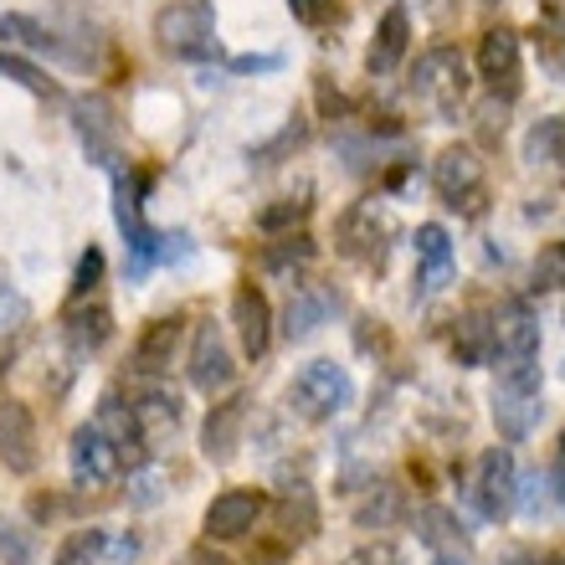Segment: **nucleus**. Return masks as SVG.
I'll list each match as a JSON object with an SVG mask.
<instances>
[{
  "label": "nucleus",
  "instance_id": "nucleus-46",
  "mask_svg": "<svg viewBox=\"0 0 565 565\" xmlns=\"http://www.w3.org/2000/svg\"><path fill=\"white\" fill-rule=\"evenodd\" d=\"M437 565H462V561H437Z\"/></svg>",
  "mask_w": 565,
  "mask_h": 565
},
{
  "label": "nucleus",
  "instance_id": "nucleus-16",
  "mask_svg": "<svg viewBox=\"0 0 565 565\" xmlns=\"http://www.w3.org/2000/svg\"><path fill=\"white\" fill-rule=\"evenodd\" d=\"M489 319H493V355L499 360L540 355V319L530 313V303L509 298V303H499Z\"/></svg>",
  "mask_w": 565,
  "mask_h": 565
},
{
  "label": "nucleus",
  "instance_id": "nucleus-32",
  "mask_svg": "<svg viewBox=\"0 0 565 565\" xmlns=\"http://www.w3.org/2000/svg\"><path fill=\"white\" fill-rule=\"evenodd\" d=\"M104 551H108V530H73L57 545V561L52 565H98Z\"/></svg>",
  "mask_w": 565,
  "mask_h": 565
},
{
  "label": "nucleus",
  "instance_id": "nucleus-27",
  "mask_svg": "<svg viewBox=\"0 0 565 565\" xmlns=\"http://www.w3.org/2000/svg\"><path fill=\"white\" fill-rule=\"evenodd\" d=\"M452 355L458 365H489L493 360V319L489 309H468L452 329Z\"/></svg>",
  "mask_w": 565,
  "mask_h": 565
},
{
  "label": "nucleus",
  "instance_id": "nucleus-28",
  "mask_svg": "<svg viewBox=\"0 0 565 565\" xmlns=\"http://www.w3.org/2000/svg\"><path fill=\"white\" fill-rule=\"evenodd\" d=\"M313 253H319V247H313L309 232H282L278 242L263 247V268L268 273H298V268H309L313 263Z\"/></svg>",
  "mask_w": 565,
  "mask_h": 565
},
{
  "label": "nucleus",
  "instance_id": "nucleus-31",
  "mask_svg": "<svg viewBox=\"0 0 565 565\" xmlns=\"http://www.w3.org/2000/svg\"><path fill=\"white\" fill-rule=\"evenodd\" d=\"M524 160H535V164L565 160V114H555V119H540L535 129H530V139H524Z\"/></svg>",
  "mask_w": 565,
  "mask_h": 565
},
{
  "label": "nucleus",
  "instance_id": "nucleus-14",
  "mask_svg": "<svg viewBox=\"0 0 565 565\" xmlns=\"http://www.w3.org/2000/svg\"><path fill=\"white\" fill-rule=\"evenodd\" d=\"M253 417V396L247 391H232L226 402H216L206 412V427H201V452L211 462H232L242 447V427Z\"/></svg>",
  "mask_w": 565,
  "mask_h": 565
},
{
  "label": "nucleus",
  "instance_id": "nucleus-20",
  "mask_svg": "<svg viewBox=\"0 0 565 565\" xmlns=\"http://www.w3.org/2000/svg\"><path fill=\"white\" fill-rule=\"evenodd\" d=\"M180 329H185V313H164V319H154V324L135 340V360H129V371L149 375V381L170 371V355H175V344H180Z\"/></svg>",
  "mask_w": 565,
  "mask_h": 565
},
{
  "label": "nucleus",
  "instance_id": "nucleus-36",
  "mask_svg": "<svg viewBox=\"0 0 565 565\" xmlns=\"http://www.w3.org/2000/svg\"><path fill=\"white\" fill-rule=\"evenodd\" d=\"M104 273H108L104 247H88V253L77 257V273H73V303H83V298L98 294V282H104Z\"/></svg>",
  "mask_w": 565,
  "mask_h": 565
},
{
  "label": "nucleus",
  "instance_id": "nucleus-39",
  "mask_svg": "<svg viewBox=\"0 0 565 565\" xmlns=\"http://www.w3.org/2000/svg\"><path fill=\"white\" fill-rule=\"evenodd\" d=\"M26 313H31L26 294H21V288H11V282H0V329L26 324Z\"/></svg>",
  "mask_w": 565,
  "mask_h": 565
},
{
  "label": "nucleus",
  "instance_id": "nucleus-9",
  "mask_svg": "<svg viewBox=\"0 0 565 565\" xmlns=\"http://www.w3.org/2000/svg\"><path fill=\"white\" fill-rule=\"evenodd\" d=\"M73 129H77V139H83L93 164H104V170L124 164L119 160V114H114V104H108L104 93L73 98Z\"/></svg>",
  "mask_w": 565,
  "mask_h": 565
},
{
  "label": "nucleus",
  "instance_id": "nucleus-42",
  "mask_svg": "<svg viewBox=\"0 0 565 565\" xmlns=\"http://www.w3.org/2000/svg\"><path fill=\"white\" fill-rule=\"evenodd\" d=\"M180 565H232V561H226L222 551H211V540H206V545H191V551H185V561H180Z\"/></svg>",
  "mask_w": 565,
  "mask_h": 565
},
{
  "label": "nucleus",
  "instance_id": "nucleus-44",
  "mask_svg": "<svg viewBox=\"0 0 565 565\" xmlns=\"http://www.w3.org/2000/svg\"><path fill=\"white\" fill-rule=\"evenodd\" d=\"M535 565H565V551H551V555H540Z\"/></svg>",
  "mask_w": 565,
  "mask_h": 565
},
{
  "label": "nucleus",
  "instance_id": "nucleus-19",
  "mask_svg": "<svg viewBox=\"0 0 565 565\" xmlns=\"http://www.w3.org/2000/svg\"><path fill=\"white\" fill-rule=\"evenodd\" d=\"M406 46H412V15H406V6H391V11L381 15L375 36H371V52H365V67H371V77L396 73V67L406 62Z\"/></svg>",
  "mask_w": 565,
  "mask_h": 565
},
{
  "label": "nucleus",
  "instance_id": "nucleus-13",
  "mask_svg": "<svg viewBox=\"0 0 565 565\" xmlns=\"http://www.w3.org/2000/svg\"><path fill=\"white\" fill-rule=\"evenodd\" d=\"M232 324H237V344L247 360H263L273 344V303L257 282H237L232 288Z\"/></svg>",
  "mask_w": 565,
  "mask_h": 565
},
{
  "label": "nucleus",
  "instance_id": "nucleus-33",
  "mask_svg": "<svg viewBox=\"0 0 565 565\" xmlns=\"http://www.w3.org/2000/svg\"><path fill=\"white\" fill-rule=\"evenodd\" d=\"M530 288H535V294H555V288H565V242L540 247V257L530 263Z\"/></svg>",
  "mask_w": 565,
  "mask_h": 565
},
{
  "label": "nucleus",
  "instance_id": "nucleus-41",
  "mask_svg": "<svg viewBox=\"0 0 565 565\" xmlns=\"http://www.w3.org/2000/svg\"><path fill=\"white\" fill-rule=\"evenodd\" d=\"M288 11H294V21H303V26H324L329 15H334V0H288Z\"/></svg>",
  "mask_w": 565,
  "mask_h": 565
},
{
  "label": "nucleus",
  "instance_id": "nucleus-48",
  "mask_svg": "<svg viewBox=\"0 0 565 565\" xmlns=\"http://www.w3.org/2000/svg\"><path fill=\"white\" fill-rule=\"evenodd\" d=\"M545 6H561V0H545Z\"/></svg>",
  "mask_w": 565,
  "mask_h": 565
},
{
  "label": "nucleus",
  "instance_id": "nucleus-29",
  "mask_svg": "<svg viewBox=\"0 0 565 565\" xmlns=\"http://www.w3.org/2000/svg\"><path fill=\"white\" fill-rule=\"evenodd\" d=\"M313 201L309 195H282V201H273V206L257 211V232L263 237H282V232H298V226L309 222Z\"/></svg>",
  "mask_w": 565,
  "mask_h": 565
},
{
  "label": "nucleus",
  "instance_id": "nucleus-23",
  "mask_svg": "<svg viewBox=\"0 0 565 565\" xmlns=\"http://www.w3.org/2000/svg\"><path fill=\"white\" fill-rule=\"evenodd\" d=\"M412 253H417V268H422V288H443L447 273H452V237H447V226L437 222H422L417 237H412Z\"/></svg>",
  "mask_w": 565,
  "mask_h": 565
},
{
  "label": "nucleus",
  "instance_id": "nucleus-21",
  "mask_svg": "<svg viewBox=\"0 0 565 565\" xmlns=\"http://www.w3.org/2000/svg\"><path fill=\"white\" fill-rule=\"evenodd\" d=\"M93 427L104 431L108 443L124 452V462H145V437H139L135 427V406L119 402V391H104V402H98V417H93Z\"/></svg>",
  "mask_w": 565,
  "mask_h": 565
},
{
  "label": "nucleus",
  "instance_id": "nucleus-45",
  "mask_svg": "<svg viewBox=\"0 0 565 565\" xmlns=\"http://www.w3.org/2000/svg\"><path fill=\"white\" fill-rule=\"evenodd\" d=\"M504 565H535V561H524V555H509V561Z\"/></svg>",
  "mask_w": 565,
  "mask_h": 565
},
{
  "label": "nucleus",
  "instance_id": "nucleus-26",
  "mask_svg": "<svg viewBox=\"0 0 565 565\" xmlns=\"http://www.w3.org/2000/svg\"><path fill=\"white\" fill-rule=\"evenodd\" d=\"M278 524H282V535L294 540V545H303V540L319 535V504H313V489L303 483V478H298V483H282Z\"/></svg>",
  "mask_w": 565,
  "mask_h": 565
},
{
  "label": "nucleus",
  "instance_id": "nucleus-22",
  "mask_svg": "<svg viewBox=\"0 0 565 565\" xmlns=\"http://www.w3.org/2000/svg\"><path fill=\"white\" fill-rule=\"evenodd\" d=\"M108 334H114L108 309H98V303H67V313H62V340H67L73 355H93V350H104Z\"/></svg>",
  "mask_w": 565,
  "mask_h": 565
},
{
  "label": "nucleus",
  "instance_id": "nucleus-3",
  "mask_svg": "<svg viewBox=\"0 0 565 565\" xmlns=\"http://www.w3.org/2000/svg\"><path fill=\"white\" fill-rule=\"evenodd\" d=\"M288 406H294V417H303V422H334L355 406V381H350V371L334 365V360H313V365H303V371L294 375Z\"/></svg>",
  "mask_w": 565,
  "mask_h": 565
},
{
  "label": "nucleus",
  "instance_id": "nucleus-5",
  "mask_svg": "<svg viewBox=\"0 0 565 565\" xmlns=\"http://www.w3.org/2000/svg\"><path fill=\"white\" fill-rule=\"evenodd\" d=\"M334 247H340L350 263H365V268H381L391 253V216L381 211V201H355L350 211H340L334 222Z\"/></svg>",
  "mask_w": 565,
  "mask_h": 565
},
{
  "label": "nucleus",
  "instance_id": "nucleus-17",
  "mask_svg": "<svg viewBox=\"0 0 565 565\" xmlns=\"http://www.w3.org/2000/svg\"><path fill=\"white\" fill-rule=\"evenodd\" d=\"M520 31L514 26H493L478 36V77L483 83H493V88H509L514 93V83H520Z\"/></svg>",
  "mask_w": 565,
  "mask_h": 565
},
{
  "label": "nucleus",
  "instance_id": "nucleus-35",
  "mask_svg": "<svg viewBox=\"0 0 565 565\" xmlns=\"http://www.w3.org/2000/svg\"><path fill=\"white\" fill-rule=\"evenodd\" d=\"M164 468L160 462H139L135 473H129V504H139V509H149V504H160L164 499Z\"/></svg>",
  "mask_w": 565,
  "mask_h": 565
},
{
  "label": "nucleus",
  "instance_id": "nucleus-40",
  "mask_svg": "<svg viewBox=\"0 0 565 565\" xmlns=\"http://www.w3.org/2000/svg\"><path fill=\"white\" fill-rule=\"evenodd\" d=\"M226 67L232 73H278L282 57L278 52H242V57H226Z\"/></svg>",
  "mask_w": 565,
  "mask_h": 565
},
{
  "label": "nucleus",
  "instance_id": "nucleus-38",
  "mask_svg": "<svg viewBox=\"0 0 565 565\" xmlns=\"http://www.w3.org/2000/svg\"><path fill=\"white\" fill-rule=\"evenodd\" d=\"M340 565H406L402 561V545H391V540H371V545H360L350 551Z\"/></svg>",
  "mask_w": 565,
  "mask_h": 565
},
{
  "label": "nucleus",
  "instance_id": "nucleus-12",
  "mask_svg": "<svg viewBox=\"0 0 565 565\" xmlns=\"http://www.w3.org/2000/svg\"><path fill=\"white\" fill-rule=\"evenodd\" d=\"M268 514V499L257 489H222L206 504V540H247L257 530V520Z\"/></svg>",
  "mask_w": 565,
  "mask_h": 565
},
{
  "label": "nucleus",
  "instance_id": "nucleus-4",
  "mask_svg": "<svg viewBox=\"0 0 565 565\" xmlns=\"http://www.w3.org/2000/svg\"><path fill=\"white\" fill-rule=\"evenodd\" d=\"M412 98L427 104L431 114H443V119L458 114L462 98H468V62H462L458 46H431V52H422L417 67H412Z\"/></svg>",
  "mask_w": 565,
  "mask_h": 565
},
{
  "label": "nucleus",
  "instance_id": "nucleus-37",
  "mask_svg": "<svg viewBox=\"0 0 565 565\" xmlns=\"http://www.w3.org/2000/svg\"><path fill=\"white\" fill-rule=\"evenodd\" d=\"M31 555H36V540H31L26 524L0 520V561H6V565H26Z\"/></svg>",
  "mask_w": 565,
  "mask_h": 565
},
{
  "label": "nucleus",
  "instance_id": "nucleus-24",
  "mask_svg": "<svg viewBox=\"0 0 565 565\" xmlns=\"http://www.w3.org/2000/svg\"><path fill=\"white\" fill-rule=\"evenodd\" d=\"M135 406V427H139V437H145V447H154L160 437H170V431L180 427V396L175 391H164V386H149L139 402H129Z\"/></svg>",
  "mask_w": 565,
  "mask_h": 565
},
{
  "label": "nucleus",
  "instance_id": "nucleus-47",
  "mask_svg": "<svg viewBox=\"0 0 565 565\" xmlns=\"http://www.w3.org/2000/svg\"><path fill=\"white\" fill-rule=\"evenodd\" d=\"M483 6H499V0H483Z\"/></svg>",
  "mask_w": 565,
  "mask_h": 565
},
{
  "label": "nucleus",
  "instance_id": "nucleus-43",
  "mask_svg": "<svg viewBox=\"0 0 565 565\" xmlns=\"http://www.w3.org/2000/svg\"><path fill=\"white\" fill-rule=\"evenodd\" d=\"M135 551H139V540L135 535H129V540H114V561H135Z\"/></svg>",
  "mask_w": 565,
  "mask_h": 565
},
{
  "label": "nucleus",
  "instance_id": "nucleus-1",
  "mask_svg": "<svg viewBox=\"0 0 565 565\" xmlns=\"http://www.w3.org/2000/svg\"><path fill=\"white\" fill-rule=\"evenodd\" d=\"M545 417V375H540V355L524 360H504L499 365V381H493V427L499 437L520 443L540 427Z\"/></svg>",
  "mask_w": 565,
  "mask_h": 565
},
{
  "label": "nucleus",
  "instance_id": "nucleus-8",
  "mask_svg": "<svg viewBox=\"0 0 565 565\" xmlns=\"http://www.w3.org/2000/svg\"><path fill=\"white\" fill-rule=\"evenodd\" d=\"M473 504L483 520H509V514H514V504H520V468H514V452H509V447H489V452L478 458Z\"/></svg>",
  "mask_w": 565,
  "mask_h": 565
},
{
  "label": "nucleus",
  "instance_id": "nucleus-2",
  "mask_svg": "<svg viewBox=\"0 0 565 565\" xmlns=\"http://www.w3.org/2000/svg\"><path fill=\"white\" fill-rule=\"evenodd\" d=\"M154 42L180 62L216 57V6L211 0H164L154 11Z\"/></svg>",
  "mask_w": 565,
  "mask_h": 565
},
{
  "label": "nucleus",
  "instance_id": "nucleus-11",
  "mask_svg": "<svg viewBox=\"0 0 565 565\" xmlns=\"http://www.w3.org/2000/svg\"><path fill=\"white\" fill-rule=\"evenodd\" d=\"M334 313H340V288H334V282H298L294 298H288V309H282V340L303 344L309 334H319Z\"/></svg>",
  "mask_w": 565,
  "mask_h": 565
},
{
  "label": "nucleus",
  "instance_id": "nucleus-7",
  "mask_svg": "<svg viewBox=\"0 0 565 565\" xmlns=\"http://www.w3.org/2000/svg\"><path fill=\"white\" fill-rule=\"evenodd\" d=\"M185 375H191V386L201 396H216L237 381V360H232V344H226V329L216 319L206 324H195L191 334V360H185Z\"/></svg>",
  "mask_w": 565,
  "mask_h": 565
},
{
  "label": "nucleus",
  "instance_id": "nucleus-6",
  "mask_svg": "<svg viewBox=\"0 0 565 565\" xmlns=\"http://www.w3.org/2000/svg\"><path fill=\"white\" fill-rule=\"evenodd\" d=\"M483 185H489V170H483L473 145H447L431 160V191L443 195V206L473 211L483 201Z\"/></svg>",
  "mask_w": 565,
  "mask_h": 565
},
{
  "label": "nucleus",
  "instance_id": "nucleus-18",
  "mask_svg": "<svg viewBox=\"0 0 565 565\" xmlns=\"http://www.w3.org/2000/svg\"><path fill=\"white\" fill-rule=\"evenodd\" d=\"M412 524H417V540L427 545L431 555H437V561H462V555H468V545H473V535L462 530V520L447 504H422Z\"/></svg>",
  "mask_w": 565,
  "mask_h": 565
},
{
  "label": "nucleus",
  "instance_id": "nucleus-10",
  "mask_svg": "<svg viewBox=\"0 0 565 565\" xmlns=\"http://www.w3.org/2000/svg\"><path fill=\"white\" fill-rule=\"evenodd\" d=\"M67 468H73V483H77V489H108V483H119V473H124V452L88 422V427L73 431Z\"/></svg>",
  "mask_w": 565,
  "mask_h": 565
},
{
  "label": "nucleus",
  "instance_id": "nucleus-25",
  "mask_svg": "<svg viewBox=\"0 0 565 565\" xmlns=\"http://www.w3.org/2000/svg\"><path fill=\"white\" fill-rule=\"evenodd\" d=\"M0 46H21V52H36V57H67V46L52 26H42L36 15L6 11L0 15Z\"/></svg>",
  "mask_w": 565,
  "mask_h": 565
},
{
  "label": "nucleus",
  "instance_id": "nucleus-15",
  "mask_svg": "<svg viewBox=\"0 0 565 565\" xmlns=\"http://www.w3.org/2000/svg\"><path fill=\"white\" fill-rule=\"evenodd\" d=\"M0 462L6 473H36L42 447H36V417L26 402H0Z\"/></svg>",
  "mask_w": 565,
  "mask_h": 565
},
{
  "label": "nucleus",
  "instance_id": "nucleus-34",
  "mask_svg": "<svg viewBox=\"0 0 565 565\" xmlns=\"http://www.w3.org/2000/svg\"><path fill=\"white\" fill-rule=\"evenodd\" d=\"M0 73L11 77V83H21L26 93H36V98H57V83L36 67V62H26V57H11V52H0Z\"/></svg>",
  "mask_w": 565,
  "mask_h": 565
},
{
  "label": "nucleus",
  "instance_id": "nucleus-30",
  "mask_svg": "<svg viewBox=\"0 0 565 565\" xmlns=\"http://www.w3.org/2000/svg\"><path fill=\"white\" fill-rule=\"evenodd\" d=\"M402 509H406L402 489H396V483H381V489H371V499L355 509V524L360 530H386V524L402 520Z\"/></svg>",
  "mask_w": 565,
  "mask_h": 565
}]
</instances>
